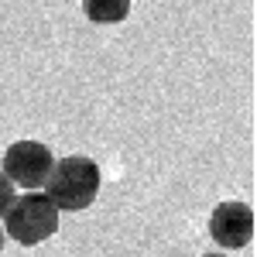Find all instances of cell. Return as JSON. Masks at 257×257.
Masks as SVG:
<instances>
[{"instance_id":"obj_4","label":"cell","mask_w":257,"mask_h":257,"mask_svg":"<svg viewBox=\"0 0 257 257\" xmlns=\"http://www.w3.org/2000/svg\"><path fill=\"white\" fill-rule=\"evenodd\" d=\"M209 237L226 250H240L254 240V209L247 202H219L209 216Z\"/></svg>"},{"instance_id":"obj_5","label":"cell","mask_w":257,"mask_h":257,"mask_svg":"<svg viewBox=\"0 0 257 257\" xmlns=\"http://www.w3.org/2000/svg\"><path fill=\"white\" fill-rule=\"evenodd\" d=\"M82 11L93 24H120L131 14V0H82Z\"/></svg>"},{"instance_id":"obj_1","label":"cell","mask_w":257,"mask_h":257,"mask_svg":"<svg viewBox=\"0 0 257 257\" xmlns=\"http://www.w3.org/2000/svg\"><path fill=\"white\" fill-rule=\"evenodd\" d=\"M99 165L86 155H69L52 165V175L41 185L45 199L59 209V213H82L89 209L99 196Z\"/></svg>"},{"instance_id":"obj_6","label":"cell","mask_w":257,"mask_h":257,"mask_svg":"<svg viewBox=\"0 0 257 257\" xmlns=\"http://www.w3.org/2000/svg\"><path fill=\"white\" fill-rule=\"evenodd\" d=\"M14 196H18V189H14V185L7 182V175L0 172V216H4V213L11 209V202H14Z\"/></svg>"},{"instance_id":"obj_7","label":"cell","mask_w":257,"mask_h":257,"mask_svg":"<svg viewBox=\"0 0 257 257\" xmlns=\"http://www.w3.org/2000/svg\"><path fill=\"white\" fill-rule=\"evenodd\" d=\"M4 243H7V237H4V226H0V254H4Z\"/></svg>"},{"instance_id":"obj_3","label":"cell","mask_w":257,"mask_h":257,"mask_svg":"<svg viewBox=\"0 0 257 257\" xmlns=\"http://www.w3.org/2000/svg\"><path fill=\"white\" fill-rule=\"evenodd\" d=\"M52 148L41 144V141H14L7 151H4V161H0V172L7 175V182L14 189H24V192H41V185L52 175Z\"/></svg>"},{"instance_id":"obj_2","label":"cell","mask_w":257,"mask_h":257,"mask_svg":"<svg viewBox=\"0 0 257 257\" xmlns=\"http://www.w3.org/2000/svg\"><path fill=\"white\" fill-rule=\"evenodd\" d=\"M59 233V209L45 199V192H21L4 213V237L21 247H38Z\"/></svg>"},{"instance_id":"obj_8","label":"cell","mask_w":257,"mask_h":257,"mask_svg":"<svg viewBox=\"0 0 257 257\" xmlns=\"http://www.w3.org/2000/svg\"><path fill=\"white\" fill-rule=\"evenodd\" d=\"M202 257H226V254H202Z\"/></svg>"}]
</instances>
